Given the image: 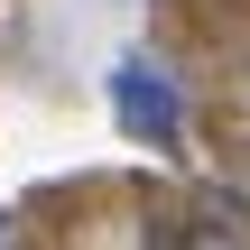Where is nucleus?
Instances as JSON below:
<instances>
[{
	"instance_id": "nucleus-3",
	"label": "nucleus",
	"mask_w": 250,
	"mask_h": 250,
	"mask_svg": "<svg viewBox=\"0 0 250 250\" xmlns=\"http://www.w3.org/2000/svg\"><path fill=\"white\" fill-rule=\"evenodd\" d=\"M241 204H250V158H241Z\"/></svg>"
},
{
	"instance_id": "nucleus-1",
	"label": "nucleus",
	"mask_w": 250,
	"mask_h": 250,
	"mask_svg": "<svg viewBox=\"0 0 250 250\" xmlns=\"http://www.w3.org/2000/svg\"><path fill=\"white\" fill-rule=\"evenodd\" d=\"M111 111H121L130 139L167 148V139H176V83H167V65H158V56H121V65H111Z\"/></svg>"
},
{
	"instance_id": "nucleus-2",
	"label": "nucleus",
	"mask_w": 250,
	"mask_h": 250,
	"mask_svg": "<svg viewBox=\"0 0 250 250\" xmlns=\"http://www.w3.org/2000/svg\"><path fill=\"white\" fill-rule=\"evenodd\" d=\"M148 250H250V232L223 204H186V213H167V223L148 232Z\"/></svg>"
}]
</instances>
